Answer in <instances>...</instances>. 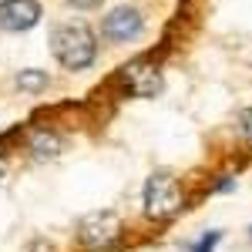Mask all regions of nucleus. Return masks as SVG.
Masks as SVG:
<instances>
[{
  "instance_id": "obj_6",
  "label": "nucleus",
  "mask_w": 252,
  "mask_h": 252,
  "mask_svg": "<svg viewBox=\"0 0 252 252\" xmlns=\"http://www.w3.org/2000/svg\"><path fill=\"white\" fill-rule=\"evenodd\" d=\"M40 20V3L37 0H0V31H31Z\"/></svg>"
},
{
  "instance_id": "obj_12",
  "label": "nucleus",
  "mask_w": 252,
  "mask_h": 252,
  "mask_svg": "<svg viewBox=\"0 0 252 252\" xmlns=\"http://www.w3.org/2000/svg\"><path fill=\"white\" fill-rule=\"evenodd\" d=\"M67 3H71V7H78V10H94L101 0H67Z\"/></svg>"
},
{
  "instance_id": "obj_2",
  "label": "nucleus",
  "mask_w": 252,
  "mask_h": 252,
  "mask_svg": "<svg viewBox=\"0 0 252 252\" xmlns=\"http://www.w3.org/2000/svg\"><path fill=\"white\" fill-rule=\"evenodd\" d=\"M141 202H145V215H148V219L165 222V219L178 215V209H182V189H178V182H175L168 172H155L145 182Z\"/></svg>"
},
{
  "instance_id": "obj_8",
  "label": "nucleus",
  "mask_w": 252,
  "mask_h": 252,
  "mask_svg": "<svg viewBox=\"0 0 252 252\" xmlns=\"http://www.w3.org/2000/svg\"><path fill=\"white\" fill-rule=\"evenodd\" d=\"M31 148H34V152H37L40 158H47V155H58V152H61V141H58V135L37 131V135L31 138Z\"/></svg>"
},
{
  "instance_id": "obj_1",
  "label": "nucleus",
  "mask_w": 252,
  "mask_h": 252,
  "mask_svg": "<svg viewBox=\"0 0 252 252\" xmlns=\"http://www.w3.org/2000/svg\"><path fill=\"white\" fill-rule=\"evenodd\" d=\"M51 54L67 71H84L97 58V40L84 24H61L51 34Z\"/></svg>"
},
{
  "instance_id": "obj_5",
  "label": "nucleus",
  "mask_w": 252,
  "mask_h": 252,
  "mask_svg": "<svg viewBox=\"0 0 252 252\" xmlns=\"http://www.w3.org/2000/svg\"><path fill=\"white\" fill-rule=\"evenodd\" d=\"M141 31H145V20H141V14L135 7H115L108 17L101 20V34L108 40H115V44H128Z\"/></svg>"
},
{
  "instance_id": "obj_3",
  "label": "nucleus",
  "mask_w": 252,
  "mask_h": 252,
  "mask_svg": "<svg viewBox=\"0 0 252 252\" xmlns=\"http://www.w3.org/2000/svg\"><path fill=\"white\" fill-rule=\"evenodd\" d=\"M78 239L88 252H111L121 242V219L115 212H91L81 222Z\"/></svg>"
},
{
  "instance_id": "obj_10",
  "label": "nucleus",
  "mask_w": 252,
  "mask_h": 252,
  "mask_svg": "<svg viewBox=\"0 0 252 252\" xmlns=\"http://www.w3.org/2000/svg\"><path fill=\"white\" fill-rule=\"evenodd\" d=\"M239 128H242V138L252 145V108H246V111L239 115Z\"/></svg>"
},
{
  "instance_id": "obj_11",
  "label": "nucleus",
  "mask_w": 252,
  "mask_h": 252,
  "mask_svg": "<svg viewBox=\"0 0 252 252\" xmlns=\"http://www.w3.org/2000/svg\"><path fill=\"white\" fill-rule=\"evenodd\" d=\"M24 252H54V246L47 242V239H34V242H27Z\"/></svg>"
},
{
  "instance_id": "obj_9",
  "label": "nucleus",
  "mask_w": 252,
  "mask_h": 252,
  "mask_svg": "<svg viewBox=\"0 0 252 252\" xmlns=\"http://www.w3.org/2000/svg\"><path fill=\"white\" fill-rule=\"evenodd\" d=\"M219 242H222V232H219V229H212V232L202 235L195 246H189L185 252H215V246H219Z\"/></svg>"
},
{
  "instance_id": "obj_13",
  "label": "nucleus",
  "mask_w": 252,
  "mask_h": 252,
  "mask_svg": "<svg viewBox=\"0 0 252 252\" xmlns=\"http://www.w3.org/2000/svg\"><path fill=\"white\" fill-rule=\"evenodd\" d=\"M3 168H7V165H3V158H0V175H3Z\"/></svg>"
},
{
  "instance_id": "obj_7",
  "label": "nucleus",
  "mask_w": 252,
  "mask_h": 252,
  "mask_svg": "<svg viewBox=\"0 0 252 252\" xmlns=\"http://www.w3.org/2000/svg\"><path fill=\"white\" fill-rule=\"evenodd\" d=\"M17 88L27 91V94H40L47 88V71H37V67H27L17 74Z\"/></svg>"
},
{
  "instance_id": "obj_4",
  "label": "nucleus",
  "mask_w": 252,
  "mask_h": 252,
  "mask_svg": "<svg viewBox=\"0 0 252 252\" xmlns=\"http://www.w3.org/2000/svg\"><path fill=\"white\" fill-rule=\"evenodd\" d=\"M121 78H125L128 94H135V97H155L158 91H161V71L145 58L125 64V67H121Z\"/></svg>"
}]
</instances>
